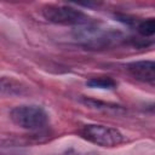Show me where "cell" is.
I'll list each match as a JSON object with an SVG mask.
<instances>
[{
  "label": "cell",
  "instance_id": "6da1fadb",
  "mask_svg": "<svg viewBox=\"0 0 155 155\" xmlns=\"http://www.w3.org/2000/svg\"><path fill=\"white\" fill-rule=\"evenodd\" d=\"M11 120L21 128L28 131H40L48 125V114L36 104H22L10 111Z\"/></svg>",
  "mask_w": 155,
  "mask_h": 155
},
{
  "label": "cell",
  "instance_id": "7a4b0ae2",
  "mask_svg": "<svg viewBox=\"0 0 155 155\" xmlns=\"http://www.w3.org/2000/svg\"><path fill=\"white\" fill-rule=\"evenodd\" d=\"M79 134L85 140L97 144L99 147H116L125 140L124 134L114 128L105 125H97V124H88L85 125L79 130Z\"/></svg>",
  "mask_w": 155,
  "mask_h": 155
},
{
  "label": "cell",
  "instance_id": "3957f363",
  "mask_svg": "<svg viewBox=\"0 0 155 155\" xmlns=\"http://www.w3.org/2000/svg\"><path fill=\"white\" fill-rule=\"evenodd\" d=\"M45 19L54 24L63 25H84L90 22L86 13L68 5H46L41 11Z\"/></svg>",
  "mask_w": 155,
  "mask_h": 155
},
{
  "label": "cell",
  "instance_id": "277c9868",
  "mask_svg": "<svg viewBox=\"0 0 155 155\" xmlns=\"http://www.w3.org/2000/svg\"><path fill=\"white\" fill-rule=\"evenodd\" d=\"M87 28H81L76 30L75 38L81 40V44L85 47L90 48H103L110 46L113 42L120 39V33H115L113 30H102L98 27L86 24Z\"/></svg>",
  "mask_w": 155,
  "mask_h": 155
},
{
  "label": "cell",
  "instance_id": "5b68a950",
  "mask_svg": "<svg viewBox=\"0 0 155 155\" xmlns=\"http://www.w3.org/2000/svg\"><path fill=\"white\" fill-rule=\"evenodd\" d=\"M128 74L138 81L154 85L155 81V63L150 59L131 62L126 65Z\"/></svg>",
  "mask_w": 155,
  "mask_h": 155
},
{
  "label": "cell",
  "instance_id": "8992f818",
  "mask_svg": "<svg viewBox=\"0 0 155 155\" xmlns=\"http://www.w3.org/2000/svg\"><path fill=\"white\" fill-rule=\"evenodd\" d=\"M27 92V86L11 76L0 78V97H16Z\"/></svg>",
  "mask_w": 155,
  "mask_h": 155
},
{
  "label": "cell",
  "instance_id": "52a82bcc",
  "mask_svg": "<svg viewBox=\"0 0 155 155\" xmlns=\"http://www.w3.org/2000/svg\"><path fill=\"white\" fill-rule=\"evenodd\" d=\"M86 86L91 88H102V90H114L117 86V82L110 76H94L86 81Z\"/></svg>",
  "mask_w": 155,
  "mask_h": 155
},
{
  "label": "cell",
  "instance_id": "ba28073f",
  "mask_svg": "<svg viewBox=\"0 0 155 155\" xmlns=\"http://www.w3.org/2000/svg\"><path fill=\"white\" fill-rule=\"evenodd\" d=\"M137 31L144 38L153 36L155 33V19L154 18H147V19L140 21L137 24Z\"/></svg>",
  "mask_w": 155,
  "mask_h": 155
},
{
  "label": "cell",
  "instance_id": "9c48e42d",
  "mask_svg": "<svg viewBox=\"0 0 155 155\" xmlns=\"http://www.w3.org/2000/svg\"><path fill=\"white\" fill-rule=\"evenodd\" d=\"M57 155H98L96 151L93 150H85V149H76V148H69L64 151H62L61 154Z\"/></svg>",
  "mask_w": 155,
  "mask_h": 155
}]
</instances>
